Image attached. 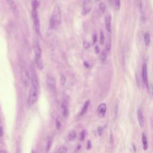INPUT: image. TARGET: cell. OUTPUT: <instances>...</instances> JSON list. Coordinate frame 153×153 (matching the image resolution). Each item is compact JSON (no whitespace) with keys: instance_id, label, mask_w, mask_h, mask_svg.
Here are the masks:
<instances>
[{"instance_id":"1","label":"cell","mask_w":153,"mask_h":153,"mask_svg":"<svg viewBox=\"0 0 153 153\" xmlns=\"http://www.w3.org/2000/svg\"><path fill=\"white\" fill-rule=\"evenodd\" d=\"M61 22V11L58 6H55L50 19L49 27L51 30L56 29Z\"/></svg>"},{"instance_id":"2","label":"cell","mask_w":153,"mask_h":153,"mask_svg":"<svg viewBox=\"0 0 153 153\" xmlns=\"http://www.w3.org/2000/svg\"><path fill=\"white\" fill-rule=\"evenodd\" d=\"M20 74L23 85L25 87H27L30 85V75L28 70H27L26 63L25 61H22L20 64Z\"/></svg>"},{"instance_id":"3","label":"cell","mask_w":153,"mask_h":153,"mask_svg":"<svg viewBox=\"0 0 153 153\" xmlns=\"http://www.w3.org/2000/svg\"><path fill=\"white\" fill-rule=\"evenodd\" d=\"M32 19L34 22V25L35 27V30L36 32L40 35V23H39V20L38 15V12H37V7H38V3L36 0H33L32 3Z\"/></svg>"},{"instance_id":"4","label":"cell","mask_w":153,"mask_h":153,"mask_svg":"<svg viewBox=\"0 0 153 153\" xmlns=\"http://www.w3.org/2000/svg\"><path fill=\"white\" fill-rule=\"evenodd\" d=\"M34 50L35 53V63L39 70H42L43 68V62L41 59V49L38 42H36L34 44Z\"/></svg>"},{"instance_id":"5","label":"cell","mask_w":153,"mask_h":153,"mask_svg":"<svg viewBox=\"0 0 153 153\" xmlns=\"http://www.w3.org/2000/svg\"><path fill=\"white\" fill-rule=\"evenodd\" d=\"M38 99V89L31 86L29 93L28 99H27V104L28 105L32 106L34 105Z\"/></svg>"},{"instance_id":"6","label":"cell","mask_w":153,"mask_h":153,"mask_svg":"<svg viewBox=\"0 0 153 153\" xmlns=\"http://www.w3.org/2000/svg\"><path fill=\"white\" fill-rule=\"evenodd\" d=\"M93 7L92 3L91 0H85L84 4H83V8L82 14V15L86 16L90 12Z\"/></svg>"},{"instance_id":"7","label":"cell","mask_w":153,"mask_h":153,"mask_svg":"<svg viewBox=\"0 0 153 153\" xmlns=\"http://www.w3.org/2000/svg\"><path fill=\"white\" fill-rule=\"evenodd\" d=\"M46 84L50 90L51 92H54L56 90V81L53 77L49 76L46 80Z\"/></svg>"},{"instance_id":"8","label":"cell","mask_w":153,"mask_h":153,"mask_svg":"<svg viewBox=\"0 0 153 153\" xmlns=\"http://www.w3.org/2000/svg\"><path fill=\"white\" fill-rule=\"evenodd\" d=\"M142 80L144 82L145 85L147 87V89L149 90V84H148V74H147V66L146 63H144L142 66Z\"/></svg>"},{"instance_id":"9","label":"cell","mask_w":153,"mask_h":153,"mask_svg":"<svg viewBox=\"0 0 153 153\" xmlns=\"http://www.w3.org/2000/svg\"><path fill=\"white\" fill-rule=\"evenodd\" d=\"M106 111V105L105 103L99 104L98 107V115L99 117L103 118L105 117Z\"/></svg>"},{"instance_id":"10","label":"cell","mask_w":153,"mask_h":153,"mask_svg":"<svg viewBox=\"0 0 153 153\" xmlns=\"http://www.w3.org/2000/svg\"><path fill=\"white\" fill-rule=\"evenodd\" d=\"M32 83V86L34 87L36 89H38V78L37 75L36 74L35 71L32 69L31 71V78H30Z\"/></svg>"},{"instance_id":"11","label":"cell","mask_w":153,"mask_h":153,"mask_svg":"<svg viewBox=\"0 0 153 153\" xmlns=\"http://www.w3.org/2000/svg\"><path fill=\"white\" fill-rule=\"evenodd\" d=\"M137 120H138L139 124H140V126L142 129L144 126L145 120H144L143 113L140 109H138L137 111Z\"/></svg>"},{"instance_id":"12","label":"cell","mask_w":153,"mask_h":153,"mask_svg":"<svg viewBox=\"0 0 153 153\" xmlns=\"http://www.w3.org/2000/svg\"><path fill=\"white\" fill-rule=\"evenodd\" d=\"M62 114L63 116L65 118H67L69 116V109L68 106V104L66 102L64 101L62 105Z\"/></svg>"},{"instance_id":"13","label":"cell","mask_w":153,"mask_h":153,"mask_svg":"<svg viewBox=\"0 0 153 153\" xmlns=\"http://www.w3.org/2000/svg\"><path fill=\"white\" fill-rule=\"evenodd\" d=\"M105 24L106 26V29L108 32H111V18L109 16H108L105 21Z\"/></svg>"},{"instance_id":"14","label":"cell","mask_w":153,"mask_h":153,"mask_svg":"<svg viewBox=\"0 0 153 153\" xmlns=\"http://www.w3.org/2000/svg\"><path fill=\"white\" fill-rule=\"evenodd\" d=\"M90 105V101H87V102H86L84 104V105H83V107L82 108V109L81 110V112L80 113V116H82L84 115L87 111V109L89 108V106Z\"/></svg>"},{"instance_id":"15","label":"cell","mask_w":153,"mask_h":153,"mask_svg":"<svg viewBox=\"0 0 153 153\" xmlns=\"http://www.w3.org/2000/svg\"><path fill=\"white\" fill-rule=\"evenodd\" d=\"M76 136H77L76 132L75 130H71L70 132L68 133V139L69 141H73L75 140V139L76 138Z\"/></svg>"},{"instance_id":"16","label":"cell","mask_w":153,"mask_h":153,"mask_svg":"<svg viewBox=\"0 0 153 153\" xmlns=\"http://www.w3.org/2000/svg\"><path fill=\"white\" fill-rule=\"evenodd\" d=\"M142 145H143V149L144 150H147L148 148V142H147V136L145 133H142Z\"/></svg>"},{"instance_id":"17","label":"cell","mask_w":153,"mask_h":153,"mask_svg":"<svg viewBox=\"0 0 153 153\" xmlns=\"http://www.w3.org/2000/svg\"><path fill=\"white\" fill-rule=\"evenodd\" d=\"M62 126V119L60 117H58L56 119V128L59 130Z\"/></svg>"},{"instance_id":"18","label":"cell","mask_w":153,"mask_h":153,"mask_svg":"<svg viewBox=\"0 0 153 153\" xmlns=\"http://www.w3.org/2000/svg\"><path fill=\"white\" fill-rule=\"evenodd\" d=\"M144 41L146 46H148L150 44L151 37L148 33H145L144 35Z\"/></svg>"},{"instance_id":"19","label":"cell","mask_w":153,"mask_h":153,"mask_svg":"<svg viewBox=\"0 0 153 153\" xmlns=\"http://www.w3.org/2000/svg\"><path fill=\"white\" fill-rule=\"evenodd\" d=\"M52 144H53V142H52L51 139L49 138L48 141H47V144H46V153H47L50 151V149L51 147Z\"/></svg>"},{"instance_id":"20","label":"cell","mask_w":153,"mask_h":153,"mask_svg":"<svg viewBox=\"0 0 153 153\" xmlns=\"http://www.w3.org/2000/svg\"><path fill=\"white\" fill-rule=\"evenodd\" d=\"M106 57H107V52L105 50L102 51L101 54V56H100V61L102 62H105L106 59Z\"/></svg>"},{"instance_id":"21","label":"cell","mask_w":153,"mask_h":153,"mask_svg":"<svg viewBox=\"0 0 153 153\" xmlns=\"http://www.w3.org/2000/svg\"><path fill=\"white\" fill-rule=\"evenodd\" d=\"M113 3L115 7V8L118 10L120 8V6H121V2H120V0H112Z\"/></svg>"},{"instance_id":"22","label":"cell","mask_w":153,"mask_h":153,"mask_svg":"<svg viewBox=\"0 0 153 153\" xmlns=\"http://www.w3.org/2000/svg\"><path fill=\"white\" fill-rule=\"evenodd\" d=\"M68 151V148L65 146H61L59 148L58 151L56 153H66Z\"/></svg>"},{"instance_id":"23","label":"cell","mask_w":153,"mask_h":153,"mask_svg":"<svg viewBox=\"0 0 153 153\" xmlns=\"http://www.w3.org/2000/svg\"><path fill=\"white\" fill-rule=\"evenodd\" d=\"M86 132L85 130H83L81 131V132L80 134V141H83L85 139L86 137Z\"/></svg>"},{"instance_id":"24","label":"cell","mask_w":153,"mask_h":153,"mask_svg":"<svg viewBox=\"0 0 153 153\" xmlns=\"http://www.w3.org/2000/svg\"><path fill=\"white\" fill-rule=\"evenodd\" d=\"M99 8L102 11V12L104 13L106 10V5L104 3H101L99 4Z\"/></svg>"},{"instance_id":"25","label":"cell","mask_w":153,"mask_h":153,"mask_svg":"<svg viewBox=\"0 0 153 153\" xmlns=\"http://www.w3.org/2000/svg\"><path fill=\"white\" fill-rule=\"evenodd\" d=\"M105 41V37H104V35L103 34V32L102 31H101L100 32V43L101 44H103L104 43Z\"/></svg>"},{"instance_id":"26","label":"cell","mask_w":153,"mask_h":153,"mask_svg":"<svg viewBox=\"0 0 153 153\" xmlns=\"http://www.w3.org/2000/svg\"><path fill=\"white\" fill-rule=\"evenodd\" d=\"M61 82L62 85H64L65 82H66V78L64 77V75H62L61 77Z\"/></svg>"},{"instance_id":"27","label":"cell","mask_w":153,"mask_h":153,"mask_svg":"<svg viewBox=\"0 0 153 153\" xmlns=\"http://www.w3.org/2000/svg\"><path fill=\"white\" fill-rule=\"evenodd\" d=\"M83 46H84V47L85 49H88L90 47V44L89 42H87V41H85L84 43H83Z\"/></svg>"},{"instance_id":"28","label":"cell","mask_w":153,"mask_h":153,"mask_svg":"<svg viewBox=\"0 0 153 153\" xmlns=\"http://www.w3.org/2000/svg\"><path fill=\"white\" fill-rule=\"evenodd\" d=\"M102 131H103L102 128V127H99V128H98V133H99V135H102Z\"/></svg>"},{"instance_id":"29","label":"cell","mask_w":153,"mask_h":153,"mask_svg":"<svg viewBox=\"0 0 153 153\" xmlns=\"http://www.w3.org/2000/svg\"><path fill=\"white\" fill-rule=\"evenodd\" d=\"M91 147H92L91 142H90V141H89L87 142V149H90L91 148Z\"/></svg>"},{"instance_id":"30","label":"cell","mask_w":153,"mask_h":153,"mask_svg":"<svg viewBox=\"0 0 153 153\" xmlns=\"http://www.w3.org/2000/svg\"><path fill=\"white\" fill-rule=\"evenodd\" d=\"M3 128L0 126V136H3Z\"/></svg>"},{"instance_id":"31","label":"cell","mask_w":153,"mask_h":153,"mask_svg":"<svg viewBox=\"0 0 153 153\" xmlns=\"http://www.w3.org/2000/svg\"><path fill=\"white\" fill-rule=\"evenodd\" d=\"M96 39H97V36H96V34L94 35H93V44H94L96 42Z\"/></svg>"},{"instance_id":"32","label":"cell","mask_w":153,"mask_h":153,"mask_svg":"<svg viewBox=\"0 0 153 153\" xmlns=\"http://www.w3.org/2000/svg\"><path fill=\"white\" fill-rule=\"evenodd\" d=\"M0 153H6V152L4 151H0Z\"/></svg>"},{"instance_id":"33","label":"cell","mask_w":153,"mask_h":153,"mask_svg":"<svg viewBox=\"0 0 153 153\" xmlns=\"http://www.w3.org/2000/svg\"><path fill=\"white\" fill-rule=\"evenodd\" d=\"M31 153H35V151H34V150H32V151H31Z\"/></svg>"},{"instance_id":"34","label":"cell","mask_w":153,"mask_h":153,"mask_svg":"<svg viewBox=\"0 0 153 153\" xmlns=\"http://www.w3.org/2000/svg\"><path fill=\"white\" fill-rule=\"evenodd\" d=\"M95 1H99L100 0H95Z\"/></svg>"}]
</instances>
